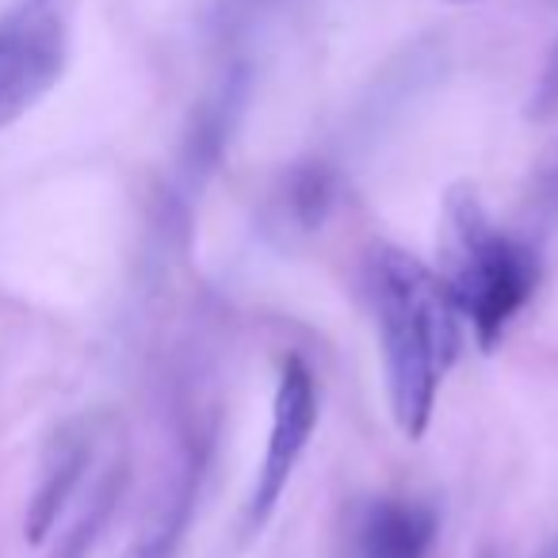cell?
<instances>
[{
    "label": "cell",
    "instance_id": "6da1fadb",
    "mask_svg": "<svg viewBox=\"0 0 558 558\" xmlns=\"http://www.w3.org/2000/svg\"><path fill=\"white\" fill-rule=\"evenodd\" d=\"M372 303L390 413L405 440H421L444 375L459 356L463 314L451 303L440 271L395 245H379L372 256Z\"/></svg>",
    "mask_w": 558,
    "mask_h": 558
},
{
    "label": "cell",
    "instance_id": "7a4b0ae2",
    "mask_svg": "<svg viewBox=\"0 0 558 558\" xmlns=\"http://www.w3.org/2000/svg\"><path fill=\"white\" fill-rule=\"evenodd\" d=\"M123 489L126 444L119 421L108 413L65 421L43 456L27 535L47 547V558H85L108 527Z\"/></svg>",
    "mask_w": 558,
    "mask_h": 558
},
{
    "label": "cell",
    "instance_id": "3957f363",
    "mask_svg": "<svg viewBox=\"0 0 558 558\" xmlns=\"http://www.w3.org/2000/svg\"><path fill=\"white\" fill-rule=\"evenodd\" d=\"M440 279L482 349H494L532 299L539 264L524 241L509 238L482 207L478 192L451 187L440 226Z\"/></svg>",
    "mask_w": 558,
    "mask_h": 558
},
{
    "label": "cell",
    "instance_id": "277c9868",
    "mask_svg": "<svg viewBox=\"0 0 558 558\" xmlns=\"http://www.w3.org/2000/svg\"><path fill=\"white\" fill-rule=\"evenodd\" d=\"M65 58V24L47 0H27L0 20V131L58 85Z\"/></svg>",
    "mask_w": 558,
    "mask_h": 558
},
{
    "label": "cell",
    "instance_id": "5b68a950",
    "mask_svg": "<svg viewBox=\"0 0 558 558\" xmlns=\"http://www.w3.org/2000/svg\"><path fill=\"white\" fill-rule=\"evenodd\" d=\"M314 425H318V387H314V372L299 356H288L279 364L268 451H264V463H260V471H256V486L245 505V535H256L271 520L279 497H283L291 474H295L299 459H303L306 444H311Z\"/></svg>",
    "mask_w": 558,
    "mask_h": 558
},
{
    "label": "cell",
    "instance_id": "8992f818",
    "mask_svg": "<svg viewBox=\"0 0 558 558\" xmlns=\"http://www.w3.org/2000/svg\"><path fill=\"white\" fill-rule=\"evenodd\" d=\"M436 539V512L405 497H375L352 524L349 558H425Z\"/></svg>",
    "mask_w": 558,
    "mask_h": 558
},
{
    "label": "cell",
    "instance_id": "52a82bcc",
    "mask_svg": "<svg viewBox=\"0 0 558 558\" xmlns=\"http://www.w3.org/2000/svg\"><path fill=\"white\" fill-rule=\"evenodd\" d=\"M184 512H187V494H177L172 505H165L161 517L138 535L126 558H172L177 555V543H180V532H184Z\"/></svg>",
    "mask_w": 558,
    "mask_h": 558
},
{
    "label": "cell",
    "instance_id": "ba28073f",
    "mask_svg": "<svg viewBox=\"0 0 558 558\" xmlns=\"http://www.w3.org/2000/svg\"><path fill=\"white\" fill-rule=\"evenodd\" d=\"M527 116H532L535 123L558 116V43H555V50H550L547 65H543L539 85H535L532 100H527Z\"/></svg>",
    "mask_w": 558,
    "mask_h": 558
},
{
    "label": "cell",
    "instance_id": "9c48e42d",
    "mask_svg": "<svg viewBox=\"0 0 558 558\" xmlns=\"http://www.w3.org/2000/svg\"><path fill=\"white\" fill-rule=\"evenodd\" d=\"M283 0H222V9H218V16H222V32L226 27H241V24H248L253 16H264V12H271V9H279Z\"/></svg>",
    "mask_w": 558,
    "mask_h": 558
},
{
    "label": "cell",
    "instance_id": "30bf717a",
    "mask_svg": "<svg viewBox=\"0 0 558 558\" xmlns=\"http://www.w3.org/2000/svg\"><path fill=\"white\" fill-rule=\"evenodd\" d=\"M456 4H463V0H456Z\"/></svg>",
    "mask_w": 558,
    "mask_h": 558
}]
</instances>
